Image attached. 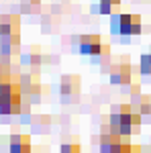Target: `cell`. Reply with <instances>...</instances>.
Returning a JSON list of instances; mask_svg holds the SVG:
<instances>
[{
    "instance_id": "cell-1",
    "label": "cell",
    "mask_w": 151,
    "mask_h": 153,
    "mask_svg": "<svg viewBox=\"0 0 151 153\" xmlns=\"http://www.w3.org/2000/svg\"><path fill=\"white\" fill-rule=\"evenodd\" d=\"M76 43H78V51L82 55L102 59V61H106L108 55H110V47L106 43H102V39L98 35H82L76 39Z\"/></svg>"
},
{
    "instance_id": "cell-2",
    "label": "cell",
    "mask_w": 151,
    "mask_h": 153,
    "mask_svg": "<svg viewBox=\"0 0 151 153\" xmlns=\"http://www.w3.org/2000/svg\"><path fill=\"white\" fill-rule=\"evenodd\" d=\"M110 31L115 35H123V37H131V35H139L143 31L141 27V16L139 14H131V12H121L115 14L110 21Z\"/></svg>"
},
{
    "instance_id": "cell-3",
    "label": "cell",
    "mask_w": 151,
    "mask_h": 153,
    "mask_svg": "<svg viewBox=\"0 0 151 153\" xmlns=\"http://www.w3.org/2000/svg\"><path fill=\"white\" fill-rule=\"evenodd\" d=\"M19 51H21V37H19V33L0 37V55L4 59H10Z\"/></svg>"
},
{
    "instance_id": "cell-4",
    "label": "cell",
    "mask_w": 151,
    "mask_h": 153,
    "mask_svg": "<svg viewBox=\"0 0 151 153\" xmlns=\"http://www.w3.org/2000/svg\"><path fill=\"white\" fill-rule=\"evenodd\" d=\"M59 90L63 94V102H70L74 98H78V90H80L78 76H63L61 78V84H59Z\"/></svg>"
},
{
    "instance_id": "cell-5",
    "label": "cell",
    "mask_w": 151,
    "mask_h": 153,
    "mask_svg": "<svg viewBox=\"0 0 151 153\" xmlns=\"http://www.w3.org/2000/svg\"><path fill=\"white\" fill-rule=\"evenodd\" d=\"M110 82L112 84H123V86L131 84V65L127 63V59L121 61V63H116L115 68L110 70Z\"/></svg>"
},
{
    "instance_id": "cell-6",
    "label": "cell",
    "mask_w": 151,
    "mask_h": 153,
    "mask_svg": "<svg viewBox=\"0 0 151 153\" xmlns=\"http://www.w3.org/2000/svg\"><path fill=\"white\" fill-rule=\"evenodd\" d=\"M21 29L19 14H2L0 16V37L2 35H14Z\"/></svg>"
},
{
    "instance_id": "cell-7",
    "label": "cell",
    "mask_w": 151,
    "mask_h": 153,
    "mask_svg": "<svg viewBox=\"0 0 151 153\" xmlns=\"http://www.w3.org/2000/svg\"><path fill=\"white\" fill-rule=\"evenodd\" d=\"M10 153H31V139L27 135H12Z\"/></svg>"
},
{
    "instance_id": "cell-8",
    "label": "cell",
    "mask_w": 151,
    "mask_h": 153,
    "mask_svg": "<svg viewBox=\"0 0 151 153\" xmlns=\"http://www.w3.org/2000/svg\"><path fill=\"white\" fill-rule=\"evenodd\" d=\"M43 59L45 55L39 51V49H33L31 53H27V55H21V63H29V65H39V63H43Z\"/></svg>"
},
{
    "instance_id": "cell-9",
    "label": "cell",
    "mask_w": 151,
    "mask_h": 153,
    "mask_svg": "<svg viewBox=\"0 0 151 153\" xmlns=\"http://www.w3.org/2000/svg\"><path fill=\"white\" fill-rule=\"evenodd\" d=\"M116 6H121V0H100L98 2V10L102 14H110Z\"/></svg>"
},
{
    "instance_id": "cell-10",
    "label": "cell",
    "mask_w": 151,
    "mask_h": 153,
    "mask_svg": "<svg viewBox=\"0 0 151 153\" xmlns=\"http://www.w3.org/2000/svg\"><path fill=\"white\" fill-rule=\"evenodd\" d=\"M139 71L143 76H151V55L145 53L141 55V61H139Z\"/></svg>"
},
{
    "instance_id": "cell-11",
    "label": "cell",
    "mask_w": 151,
    "mask_h": 153,
    "mask_svg": "<svg viewBox=\"0 0 151 153\" xmlns=\"http://www.w3.org/2000/svg\"><path fill=\"white\" fill-rule=\"evenodd\" d=\"M39 6H41V0H21V10L23 12L39 10Z\"/></svg>"
},
{
    "instance_id": "cell-12",
    "label": "cell",
    "mask_w": 151,
    "mask_h": 153,
    "mask_svg": "<svg viewBox=\"0 0 151 153\" xmlns=\"http://www.w3.org/2000/svg\"><path fill=\"white\" fill-rule=\"evenodd\" d=\"M61 153H80V145L78 143H63Z\"/></svg>"
},
{
    "instance_id": "cell-13",
    "label": "cell",
    "mask_w": 151,
    "mask_h": 153,
    "mask_svg": "<svg viewBox=\"0 0 151 153\" xmlns=\"http://www.w3.org/2000/svg\"><path fill=\"white\" fill-rule=\"evenodd\" d=\"M149 55H151V51H149Z\"/></svg>"
}]
</instances>
